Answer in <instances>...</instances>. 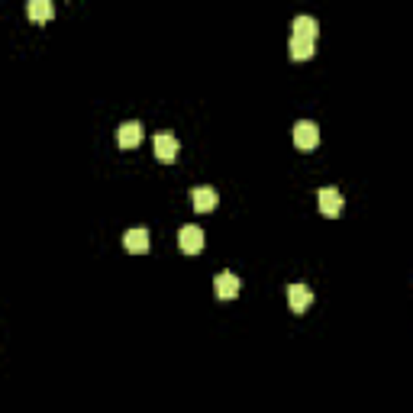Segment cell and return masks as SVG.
<instances>
[{
	"label": "cell",
	"instance_id": "cell-3",
	"mask_svg": "<svg viewBox=\"0 0 413 413\" xmlns=\"http://www.w3.org/2000/svg\"><path fill=\"white\" fill-rule=\"evenodd\" d=\"M239 288H242V281H239L236 271H220V275L214 278V291H216V297H223V300H233L239 294Z\"/></svg>",
	"mask_w": 413,
	"mask_h": 413
},
{
	"label": "cell",
	"instance_id": "cell-2",
	"mask_svg": "<svg viewBox=\"0 0 413 413\" xmlns=\"http://www.w3.org/2000/svg\"><path fill=\"white\" fill-rule=\"evenodd\" d=\"M178 242H181V252L197 255L200 249H204V230L194 226V223H187V226H181V233H178Z\"/></svg>",
	"mask_w": 413,
	"mask_h": 413
},
{
	"label": "cell",
	"instance_id": "cell-1",
	"mask_svg": "<svg viewBox=\"0 0 413 413\" xmlns=\"http://www.w3.org/2000/svg\"><path fill=\"white\" fill-rule=\"evenodd\" d=\"M294 142H297V149H316V142H320V126H316L314 120H297L294 123Z\"/></svg>",
	"mask_w": 413,
	"mask_h": 413
},
{
	"label": "cell",
	"instance_id": "cell-12",
	"mask_svg": "<svg viewBox=\"0 0 413 413\" xmlns=\"http://www.w3.org/2000/svg\"><path fill=\"white\" fill-rule=\"evenodd\" d=\"M26 13H30L32 20H49V16L55 13V7H52V0H30V4H26Z\"/></svg>",
	"mask_w": 413,
	"mask_h": 413
},
{
	"label": "cell",
	"instance_id": "cell-6",
	"mask_svg": "<svg viewBox=\"0 0 413 413\" xmlns=\"http://www.w3.org/2000/svg\"><path fill=\"white\" fill-rule=\"evenodd\" d=\"M152 152L159 161H175L178 155V139L171 136V132H159V136L152 139Z\"/></svg>",
	"mask_w": 413,
	"mask_h": 413
},
{
	"label": "cell",
	"instance_id": "cell-7",
	"mask_svg": "<svg viewBox=\"0 0 413 413\" xmlns=\"http://www.w3.org/2000/svg\"><path fill=\"white\" fill-rule=\"evenodd\" d=\"M191 200H194V210L210 214V210H216V204H220V194H216V187H194Z\"/></svg>",
	"mask_w": 413,
	"mask_h": 413
},
{
	"label": "cell",
	"instance_id": "cell-11",
	"mask_svg": "<svg viewBox=\"0 0 413 413\" xmlns=\"http://www.w3.org/2000/svg\"><path fill=\"white\" fill-rule=\"evenodd\" d=\"M288 52H291V58H310V55L316 52V42L314 39H300V36H291V42H288Z\"/></svg>",
	"mask_w": 413,
	"mask_h": 413
},
{
	"label": "cell",
	"instance_id": "cell-10",
	"mask_svg": "<svg viewBox=\"0 0 413 413\" xmlns=\"http://www.w3.org/2000/svg\"><path fill=\"white\" fill-rule=\"evenodd\" d=\"M123 245H126L130 252H146V249H149V230H142V226L126 230V233H123Z\"/></svg>",
	"mask_w": 413,
	"mask_h": 413
},
{
	"label": "cell",
	"instance_id": "cell-9",
	"mask_svg": "<svg viewBox=\"0 0 413 413\" xmlns=\"http://www.w3.org/2000/svg\"><path fill=\"white\" fill-rule=\"evenodd\" d=\"M343 207H345V200H343V194L336 191V187H323L320 191V210L326 216H339L343 214Z\"/></svg>",
	"mask_w": 413,
	"mask_h": 413
},
{
	"label": "cell",
	"instance_id": "cell-5",
	"mask_svg": "<svg viewBox=\"0 0 413 413\" xmlns=\"http://www.w3.org/2000/svg\"><path fill=\"white\" fill-rule=\"evenodd\" d=\"M116 142H120L123 149H136L139 142H142V123L139 120L120 123V130H116Z\"/></svg>",
	"mask_w": 413,
	"mask_h": 413
},
{
	"label": "cell",
	"instance_id": "cell-8",
	"mask_svg": "<svg viewBox=\"0 0 413 413\" xmlns=\"http://www.w3.org/2000/svg\"><path fill=\"white\" fill-rule=\"evenodd\" d=\"M294 32L291 36H300V39H314L316 42V36H320V23H316V16H310V13H300V16H294Z\"/></svg>",
	"mask_w": 413,
	"mask_h": 413
},
{
	"label": "cell",
	"instance_id": "cell-4",
	"mask_svg": "<svg viewBox=\"0 0 413 413\" xmlns=\"http://www.w3.org/2000/svg\"><path fill=\"white\" fill-rule=\"evenodd\" d=\"M288 304H291L294 314H304L307 307L314 304V291H310V284H304V281L291 284V288H288Z\"/></svg>",
	"mask_w": 413,
	"mask_h": 413
}]
</instances>
